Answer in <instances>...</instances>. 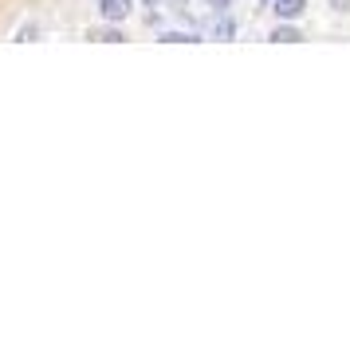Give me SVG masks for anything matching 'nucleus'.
<instances>
[{
    "mask_svg": "<svg viewBox=\"0 0 350 339\" xmlns=\"http://www.w3.org/2000/svg\"><path fill=\"white\" fill-rule=\"evenodd\" d=\"M87 40H95V44H122L126 32H122V24H107V28H95Z\"/></svg>",
    "mask_w": 350,
    "mask_h": 339,
    "instance_id": "obj_4",
    "label": "nucleus"
},
{
    "mask_svg": "<svg viewBox=\"0 0 350 339\" xmlns=\"http://www.w3.org/2000/svg\"><path fill=\"white\" fill-rule=\"evenodd\" d=\"M271 12H275V20H303V12H307V0H271Z\"/></svg>",
    "mask_w": 350,
    "mask_h": 339,
    "instance_id": "obj_2",
    "label": "nucleus"
},
{
    "mask_svg": "<svg viewBox=\"0 0 350 339\" xmlns=\"http://www.w3.org/2000/svg\"><path fill=\"white\" fill-rule=\"evenodd\" d=\"M268 40H271V44H303L307 36H303L299 28L291 24V20H280V24H275V28L268 32Z\"/></svg>",
    "mask_w": 350,
    "mask_h": 339,
    "instance_id": "obj_3",
    "label": "nucleus"
},
{
    "mask_svg": "<svg viewBox=\"0 0 350 339\" xmlns=\"http://www.w3.org/2000/svg\"><path fill=\"white\" fill-rule=\"evenodd\" d=\"M331 8L334 12H350V0H331Z\"/></svg>",
    "mask_w": 350,
    "mask_h": 339,
    "instance_id": "obj_9",
    "label": "nucleus"
},
{
    "mask_svg": "<svg viewBox=\"0 0 350 339\" xmlns=\"http://www.w3.org/2000/svg\"><path fill=\"white\" fill-rule=\"evenodd\" d=\"M146 8H158V0H146Z\"/></svg>",
    "mask_w": 350,
    "mask_h": 339,
    "instance_id": "obj_10",
    "label": "nucleus"
},
{
    "mask_svg": "<svg viewBox=\"0 0 350 339\" xmlns=\"http://www.w3.org/2000/svg\"><path fill=\"white\" fill-rule=\"evenodd\" d=\"M208 8H217V16H221V12H228V8H232V0H205Z\"/></svg>",
    "mask_w": 350,
    "mask_h": 339,
    "instance_id": "obj_8",
    "label": "nucleus"
},
{
    "mask_svg": "<svg viewBox=\"0 0 350 339\" xmlns=\"http://www.w3.org/2000/svg\"><path fill=\"white\" fill-rule=\"evenodd\" d=\"M98 16L107 24H122L130 16V0H98Z\"/></svg>",
    "mask_w": 350,
    "mask_h": 339,
    "instance_id": "obj_1",
    "label": "nucleus"
},
{
    "mask_svg": "<svg viewBox=\"0 0 350 339\" xmlns=\"http://www.w3.org/2000/svg\"><path fill=\"white\" fill-rule=\"evenodd\" d=\"M32 40H40V24H36V20H28V24H20L16 44H32Z\"/></svg>",
    "mask_w": 350,
    "mask_h": 339,
    "instance_id": "obj_7",
    "label": "nucleus"
},
{
    "mask_svg": "<svg viewBox=\"0 0 350 339\" xmlns=\"http://www.w3.org/2000/svg\"><path fill=\"white\" fill-rule=\"evenodd\" d=\"M158 40H161V44H201V36H197V32H177V28L161 32Z\"/></svg>",
    "mask_w": 350,
    "mask_h": 339,
    "instance_id": "obj_6",
    "label": "nucleus"
},
{
    "mask_svg": "<svg viewBox=\"0 0 350 339\" xmlns=\"http://www.w3.org/2000/svg\"><path fill=\"white\" fill-rule=\"evenodd\" d=\"M213 36H217V40H232V36H237V20L228 16V12H221L217 24H213Z\"/></svg>",
    "mask_w": 350,
    "mask_h": 339,
    "instance_id": "obj_5",
    "label": "nucleus"
}]
</instances>
